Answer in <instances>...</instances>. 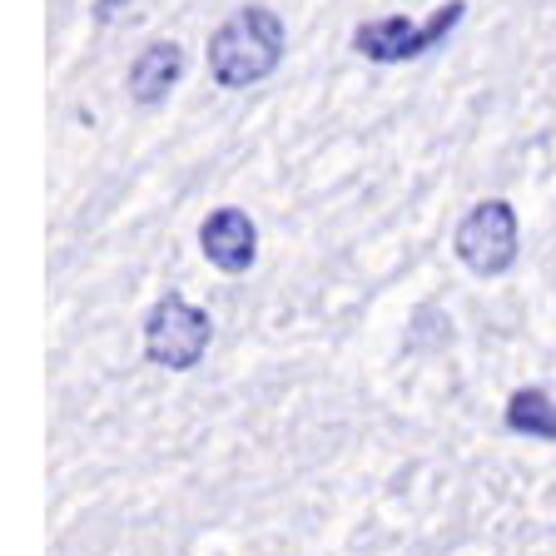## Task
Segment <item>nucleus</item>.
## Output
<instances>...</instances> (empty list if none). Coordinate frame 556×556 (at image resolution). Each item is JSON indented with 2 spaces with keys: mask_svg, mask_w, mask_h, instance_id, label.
Returning <instances> with one entry per match:
<instances>
[{
  "mask_svg": "<svg viewBox=\"0 0 556 556\" xmlns=\"http://www.w3.org/2000/svg\"><path fill=\"white\" fill-rule=\"evenodd\" d=\"M283 46H289V30H283L278 11L243 5V11H233L219 30L208 35V75L224 90H249V85L268 80L278 70Z\"/></svg>",
  "mask_w": 556,
  "mask_h": 556,
  "instance_id": "f257e3e1",
  "label": "nucleus"
},
{
  "mask_svg": "<svg viewBox=\"0 0 556 556\" xmlns=\"http://www.w3.org/2000/svg\"><path fill=\"white\" fill-rule=\"evenodd\" d=\"M208 338H214L208 313L194 308L185 293H164L150 308V318H144V353H150V363H160L169 372L194 368L208 353Z\"/></svg>",
  "mask_w": 556,
  "mask_h": 556,
  "instance_id": "f03ea898",
  "label": "nucleus"
},
{
  "mask_svg": "<svg viewBox=\"0 0 556 556\" xmlns=\"http://www.w3.org/2000/svg\"><path fill=\"white\" fill-rule=\"evenodd\" d=\"M463 11H467L463 0H452V5H438L432 21H422V25L407 21V15H382V21H368L353 30V50H358L363 60H378V65L417 60V55H428V50H438L442 40L457 30Z\"/></svg>",
  "mask_w": 556,
  "mask_h": 556,
  "instance_id": "7ed1b4c3",
  "label": "nucleus"
},
{
  "mask_svg": "<svg viewBox=\"0 0 556 556\" xmlns=\"http://www.w3.org/2000/svg\"><path fill=\"white\" fill-rule=\"evenodd\" d=\"M457 258L472 268L477 278H497L517 264L521 249V229H517V208L507 199H482L463 214L457 224Z\"/></svg>",
  "mask_w": 556,
  "mask_h": 556,
  "instance_id": "20e7f679",
  "label": "nucleus"
},
{
  "mask_svg": "<svg viewBox=\"0 0 556 556\" xmlns=\"http://www.w3.org/2000/svg\"><path fill=\"white\" fill-rule=\"evenodd\" d=\"M199 249H204V258L219 268V274H249L258 258V229L243 208L224 204L199 224Z\"/></svg>",
  "mask_w": 556,
  "mask_h": 556,
  "instance_id": "39448f33",
  "label": "nucleus"
},
{
  "mask_svg": "<svg viewBox=\"0 0 556 556\" xmlns=\"http://www.w3.org/2000/svg\"><path fill=\"white\" fill-rule=\"evenodd\" d=\"M179 75H185V50L174 46V40H154V46H144L135 55V65H129V100L154 110V104L169 100Z\"/></svg>",
  "mask_w": 556,
  "mask_h": 556,
  "instance_id": "423d86ee",
  "label": "nucleus"
},
{
  "mask_svg": "<svg viewBox=\"0 0 556 556\" xmlns=\"http://www.w3.org/2000/svg\"><path fill=\"white\" fill-rule=\"evenodd\" d=\"M507 428L517 438L556 442V397L542 393V388H517L507 397Z\"/></svg>",
  "mask_w": 556,
  "mask_h": 556,
  "instance_id": "0eeeda50",
  "label": "nucleus"
},
{
  "mask_svg": "<svg viewBox=\"0 0 556 556\" xmlns=\"http://www.w3.org/2000/svg\"><path fill=\"white\" fill-rule=\"evenodd\" d=\"M125 0H94V21H115V11Z\"/></svg>",
  "mask_w": 556,
  "mask_h": 556,
  "instance_id": "6e6552de",
  "label": "nucleus"
}]
</instances>
